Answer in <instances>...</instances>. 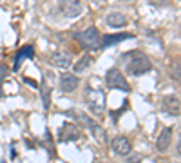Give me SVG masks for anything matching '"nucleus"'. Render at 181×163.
Returning a JSON list of instances; mask_svg holds the SVG:
<instances>
[{
    "instance_id": "4",
    "label": "nucleus",
    "mask_w": 181,
    "mask_h": 163,
    "mask_svg": "<svg viewBox=\"0 0 181 163\" xmlns=\"http://www.w3.org/2000/svg\"><path fill=\"white\" fill-rule=\"evenodd\" d=\"M85 103L94 114H102L105 111V93L98 87H87L85 89Z\"/></svg>"
},
{
    "instance_id": "3",
    "label": "nucleus",
    "mask_w": 181,
    "mask_h": 163,
    "mask_svg": "<svg viewBox=\"0 0 181 163\" xmlns=\"http://www.w3.org/2000/svg\"><path fill=\"white\" fill-rule=\"evenodd\" d=\"M75 36H76V40L82 43V47H85L87 51L102 49V34H100L96 25H89L85 31L76 33Z\"/></svg>"
},
{
    "instance_id": "8",
    "label": "nucleus",
    "mask_w": 181,
    "mask_h": 163,
    "mask_svg": "<svg viewBox=\"0 0 181 163\" xmlns=\"http://www.w3.org/2000/svg\"><path fill=\"white\" fill-rule=\"evenodd\" d=\"M111 149L118 156H129L130 151H132V143H130V140L127 136H116L111 141Z\"/></svg>"
},
{
    "instance_id": "16",
    "label": "nucleus",
    "mask_w": 181,
    "mask_h": 163,
    "mask_svg": "<svg viewBox=\"0 0 181 163\" xmlns=\"http://www.w3.org/2000/svg\"><path fill=\"white\" fill-rule=\"evenodd\" d=\"M40 94H42V100H43V109L47 111L49 105H51V87L45 84V80L40 84Z\"/></svg>"
},
{
    "instance_id": "11",
    "label": "nucleus",
    "mask_w": 181,
    "mask_h": 163,
    "mask_svg": "<svg viewBox=\"0 0 181 163\" xmlns=\"http://www.w3.org/2000/svg\"><path fill=\"white\" fill-rule=\"evenodd\" d=\"M51 64L60 67V69H69L73 65V56L67 51H56L51 54Z\"/></svg>"
},
{
    "instance_id": "19",
    "label": "nucleus",
    "mask_w": 181,
    "mask_h": 163,
    "mask_svg": "<svg viewBox=\"0 0 181 163\" xmlns=\"http://www.w3.org/2000/svg\"><path fill=\"white\" fill-rule=\"evenodd\" d=\"M7 73H9V69H7V65H4V64H0V84L4 82V78L7 76Z\"/></svg>"
},
{
    "instance_id": "20",
    "label": "nucleus",
    "mask_w": 181,
    "mask_h": 163,
    "mask_svg": "<svg viewBox=\"0 0 181 163\" xmlns=\"http://www.w3.org/2000/svg\"><path fill=\"white\" fill-rule=\"evenodd\" d=\"M176 149H178V154L181 156V132H179V136H178V143H176Z\"/></svg>"
},
{
    "instance_id": "15",
    "label": "nucleus",
    "mask_w": 181,
    "mask_h": 163,
    "mask_svg": "<svg viewBox=\"0 0 181 163\" xmlns=\"http://www.w3.org/2000/svg\"><path fill=\"white\" fill-rule=\"evenodd\" d=\"M107 24L111 27H123L127 24V16L123 13H109L107 16Z\"/></svg>"
},
{
    "instance_id": "14",
    "label": "nucleus",
    "mask_w": 181,
    "mask_h": 163,
    "mask_svg": "<svg viewBox=\"0 0 181 163\" xmlns=\"http://www.w3.org/2000/svg\"><path fill=\"white\" fill-rule=\"evenodd\" d=\"M34 56V49H33V45H25L22 51H18L16 53V56H15V64H13V69L16 71L18 67H20V64L25 60V58H33Z\"/></svg>"
},
{
    "instance_id": "22",
    "label": "nucleus",
    "mask_w": 181,
    "mask_h": 163,
    "mask_svg": "<svg viewBox=\"0 0 181 163\" xmlns=\"http://www.w3.org/2000/svg\"><path fill=\"white\" fill-rule=\"evenodd\" d=\"M2 94H4V93H2V87H0V96H2Z\"/></svg>"
},
{
    "instance_id": "6",
    "label": "nucleus",
    "mask_w": 181,
    "mask_h": 163,
    "mask_svg": "<svg viewBox=\"0 0 181 163\" xmlns=\"http://www.w3.org/2000/svg\"><path fill=\"white\" fill-rule=\"evenodd\" d=\"M78 138H80V129H78V125L71 123V121H65L64 125L58 129V141L60 143L76 141Z\"/></svg>"
},
{
    "instance_id": "2",
    "label": "nucleus",
    "mask_w": 181,
    "mask_h": 163,
    "mask_svg": "<svg viewBox=\"0 0 181 163\" xmlns=\"http://www.w3.org/2000/svg\"><path fill=\"white\" fill-rule=\"evenodd\" d=\"M67 114H71V116H76V118L80 120L84 125H87L89 127V130H91V134L94 136L96 141H100L102 145H105L107 143V134H105V129L98 123V121H94V120L91 118L89 114H85L84 111H80V109H73V111H69Z\"/></svg>"
},
{
    "instance_id": "13",
    "label": "nucleus",
    "mask_w": 181,
    "mask_h": 163,
    "mask_svg": "<svg viewBox=\"0 0 181 163\" xmlns=\"http://www.w3.org/2000/svg\"><path fill=\"white\" fill-rule=\"evenodd\" d=\"M129 38H132V34H130V33L105 34V36H102V49H105V47H112V45H116V43L123 42V40H129Z\"/></svg>"
},
{
    "instance_id": "12",
    "label": "nucleus",
    "mask_w": 181,
    "mask_h": 163,
    "mask_svg": "<svg viewBox=\"0 0 181 163\" xmlns=\"http://www.w3.org/2000/svg\"><path fill=\"white\" fill-rule=\"evenodd\" d=\"M172 132L174 129L172 127H165V129L160 132V136H158V141H156V149L158 152H167V149L170 147V141H172Z\"/></svg>"
},
{
    "instance_id": "9",
    "label": "nucleus",
    "mask_w": 181,
    "mask_h": 163,
    "mask_svg": "<svg viewBox=\"0 0 181 163\" xmlns=\"http://www.w3.org/2000/svg\"><path fill=\"white\" fill-rule=\"evenodd\" d=\"M84 9V4L78 0H67V2H60V11L64 13V16L67 18H75L78 16Z\"/></svg>"
},
{
    "instance_id": "17",
    "label": "nucleus",
    "mask_w": 181,
    "mask_h": 163,
    "mask_svg": "<svg viewBox=\"0 0 181 163\" xmlns=\"http://www.w3.org/2000/svg\"><path fill=\"white\" fill-rule=\"evenodd\" d=\"M169 73H170L172 80H179L181 78V64H179V60H172L170 65H169Z\"/></svg>"
},
{
    "instance_id": "5",
    "label": "nucleus",
    "mask_w": 181,
    "mask_h": 163,
    "mask_svg": "<svg viewBox=\"0 0 181 163\" xmlns=\"http://www.w3.org/2000/svg\"><path fill=\"white\" fill-rule=\"evenodd\" d=\"M105 84L109 89H118V91H123V93H130V85H129L127 78L116 67L109 69L105 73Z\"/></svg>"
},
{
    "instance_id": "1",
    "label": "nucleus",
    "mask_w": 181,
    "mask_h": 163,
    "mask_svg": "<svg viewBox=\"0 0 181 163\" xmlns=\"http://www.w3.org/2000/svg\"><path fill=\"white\" fill-rule=\"evenodd\" d=\"M121 62H123V69L127 75L132 76H139V75H145L152 69V64H150L149 56L143 53V51H129V53L121 54Z\"/></svg>"
},
{
    "instance_id": "7",
    "label": "nucleus",
    "mask_w": 181,
    "mask_h": 163,
    "mask_svg": "<svg viewBox=\"0 0 181 163\" xmlns=\"http://www.w3.org/2000/svg\"><path fill=\"white\" fill-rule=\"evenodd\" d=\"M161 109L167 112V114H170V116H179L181 114V102L178 96H174V94H167V96H163L161 100Z\"/></svg>"
},
{
    "instance_id": "10",
    "label": "nucleus",
    "mask_w": 181,
    "mask_h": 163,
    "mask_svg": "<svg viewBox=\"0 0 181 163\" xmlns=\"http://www.w3.org/2000/svg\"><path fill=\"white\" fill-rule=\"evenodd\" d=\"M80 85V80H78V76L73 75V73H67L65 71L64 75L60 76V87H62V91L67 93V94H71V93H75L76 89Z\"/></svg>"
},
{
    "instance_id": "21",
    "label": "nucleus",
    "mask_w": 181,
    "mask_h": 163,
    "mask_svg": "<svg viewBox=\"0 0 181 163\" xmlns=\"http://www.w3.org/2000/svg\"><path fill=\"white\" fill-rule=\"evenodd\" d=\"M138 161H139V156H134V158H130L129 163H138Z\"/></svg>"
},
{
    "instance_id": "23",
    "label": "nucleus",
    "mask_w": 181,
    "mask_h": 163,
    "mask_svg": "<svg viewBox=\"0 0 181 163\" xmlns=\"http://www.w3.org/2000/svg\"><path fill=\"white\" fill-rule=\"evenodd\" d=\"M93 163H102V161H98V160H94V161H93Z\"/></svg>"
},
{
    "instance_id": "18",
    "label": "nucleus",
    "mask_w": 181,
    "mask_h": 163,
    "mask_svg": "<svg viewBox=\"0 0 181 163\" xmlns=\"http://www.w3.org/2000/svg\"><path fill=\"white\" fill-rule=\"evenodd\" d=\"M89 64H91V56H89V54L82 56V60H80L78 64H75V73H76V75H80L82 71H85V67Z\"/></svg>"
}]
</instances>
